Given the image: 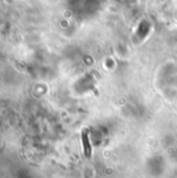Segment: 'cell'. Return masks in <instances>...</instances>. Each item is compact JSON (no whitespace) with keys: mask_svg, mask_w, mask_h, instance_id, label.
<instances>
[{"mask_svg":"<svg viewBox=\"0 0 177 178\" xmlns=\"http://www.w3.org/2000/svg\"><path fill=\"white\" fill-rule=\"evenodd\" d=\"M88 129H83L81 133V139H82V145H83V152L88 157L91 156L92 153V148H91L90 141H88Z\"/></svg>","mask_w":177,"mask_h":178,"instance_id":"6da1fadb","label":"cell"}]
</instances>
